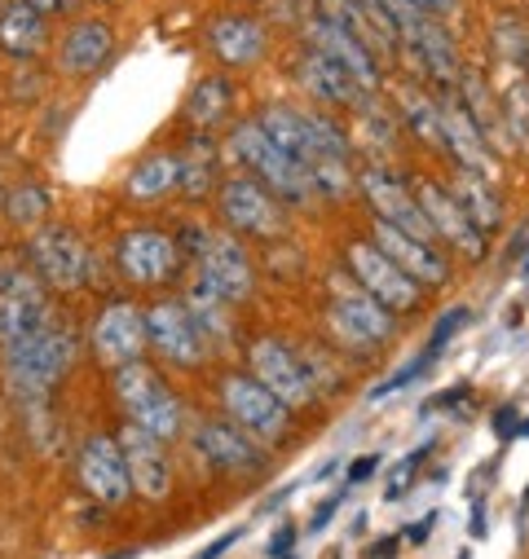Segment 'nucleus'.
<instances>
[{
  "instance_id": "nucleus-1",
  "label": "nucleus",
  "mask_w": 529,
  "mask_h": 559,
  "mask_svg": "<svg viewBox=\"0 0 529 559\" xmlns=\"http://www.w3.org/2000/svg\"><path fill=\"white\" fill-rule=\"evenodd\" d=\"M256 123L274 136V146L283 155H292L318 194L327 199H344L349 194V136L336 119L318 115V110H301V106H287V102H274L256 115Z\"/></svg>"
},
{
  "instance_id": "nucleus-2",
  "label": "nucleus",
  "mask_w": 529,
  "mask_h": 559,
  "mask_svg": "<svg viewBox=\"0 0 529 559\" xmlns=\"http://www.w3.org/2000/svg\"><path fill=\"white\" fill-rule=\"evenodd\" d=\"M75 353H80V340L62 322L49 318L40 331H32V335H23L19 344L5 348V357H0L5 361V383L23 401L40 405L67 379V370L75 366Z\"/></svg>"
},
{
  "instance_id": "nucleus-3",
  "label": "nucleus",
  "mask_w": 529,
  "mask_h": 559,
  "mask_svg": "<svg viewBox=\"0 0 529 559\" xmlns=\"http://www.w3.org/2000/svg\"><path fill=\"white\" fill-rule=\"evenodd\" d=\"M110 392H115L119 409L128 414V424L160 437L164 445L186 432V405H181V396L168 388V379L155 366H146V361L119 366L110 374Z\"/></svg>"
},
{
  "instance_id": "nucleus-4",
  "label": "nucleus",
  "mask_w": 529,
  "mask_h": 559,
  "mask_svg": "<svg viewBox=\"0 0 529 559\" xmlns=\"http://www.w3.org/2000/svg\"><path fill=\"white\" fill-rule=\"evenodd\" d=\"M181 251L199 260V287L212 292L225 305H243L256 296V269L243 242L230 229H208V225H181Z\"/></svg>"
},
{
  "instance_id": "nucleus-5",
  "label": "nucleus",
  "mask_w": 529,
  "mask_h": 559,
  "mask_svg": "<svg viewBox=\"0 0 529 559\" xmlns=\"http://www.w3.org/2000/svg\"><path fill=\"white\" fill-rule=\"evenodd\" d=\"M230 151H234V159L251 173V181H260L274 199H283V203H292V207H314V203H318V190H314L309 173H305L292 155H283V151L274 146V136L264 132L256 119H243V123L230 132Z\"/></svg>"
},
{
  "instance_id": "nucleus-6",
  "label": "nucleus",
  "mask_w": 529,
  "mask_h": 559,
  "mask_svg": "<svg viewBox=\"0 0 529 559\" xmlns=\"http://www.w3.org/2000/svg\"><path fill=\"white\" fill-rule=\"evenodd\" d=\"M216 396H221V409L234 428H243L251 441H260L264 450L270 445H283L292 437V409L274 396L264 392V383H256L251 374L243 370H225L216 379Z\"/></svg>"
},
{
  "instance_id": "nucleus-7",
  "label": "nucleus",
  "mask_w": 529,
  "mask_h": 559,
  "mask_svg": "<svg viewBox=\"0 0 529 559\" xmlns=\"http://www.w3.org/2000/svg\"><path fill=\"white\" fill-rule=\"evenodd\" d=\"M384 14H388V23H392L397 45H407V53L450 93V88L459 84V75H463L459 45L450 40V32H446L437 19H428L424 10H415L411 0H384Z\"/></svg>"
},
{
  "instance_id": "nucleus-8",
  "label": "nucleus",
  "mask_w": 529,
  "mask_h": 559,
  "mask_svg": "<svg viewBox=\"0 0 529 559\" xmlns=\"http://www.w3.org/2000/svg\"><path fill=\"white\" fill-rule=\"evenodd\" d=\"M89 242L71 225H40L27 238V269L45 283V292H80L89 283Z\"/></svg>"
},
{
  "instance_id": "nucleus-9",
  "label": "nucleus",
  "mask_w": 529,
  "mask_h": 559,
  "mask_svg": "<svg viewBox=\"0 0 529 559\" xmlns=\"http://www.w3.org/2000/svg\"><path fill=\"white\" fill-rule=\"evenodd\" d=\"M115 260L132 287H168L186 264V251H181L177 234H168L160 225H138V229L119 234Z\"/></svg>"
},
{
  "instance_id": "nucleus-10",
  "label": "nucleus",
  "mask_w": 529,
  "mask_h": 559,
  "mask_svg": "<svg viewBox=\"0 0 529 559\" xmlns=\"http://www.w3.org/2000/svg\"><path fill=\"white\" fill-rule=\"evenodd\" d=\"M344 260H349V277H353V283H357L371 300H379L392 318L420 309V296H424L420 283H411V277L397 269L371 238H353V242L344 247Z\"/></svg>"
},
{
  "instance_id": "nucleus-11",
  "label": "nucleus",
  "mask_w": 529,
  "mask_h": 559,
  "mask_svg": "<svg viewBox=\"0 0 529 559\" xmlns=\"http://www.w3.org/2000/svg\"><path fill=\"white\" fill-rule=\"evenodd\" d=\"M247 366H251V379L264 383V392H274L287 409H309L318 401V388L305 370V357L274 335L247 344Z\"/></svg>"
},
{
  "instance_id": "nucleus-12",
  "label": "nucleus",
  "mask_w": 529,
  "mask_h": 559,
  "mask_svg": "<svg viewBox=\"0 0 529 559\" xmlns=\"http://www.w3.org/2000/svg\"><path fill=\"white\" fill-rule=\"evenodd\" d=\"M146 322V348L160 353V361L177 366V370H199L208 361L203 335L186 309V300H155L151 309H142Z\"/></svg>"
},
{
  "instance_id": "nucleus-13",
  "label": "nucleus",
  "mask_w": 529,
  "mask_h": 559,
  "mask_svg": "<svg viewBox=\"0 0 529 559\" xmlns=\"http://www.w3.org/2000/svg\"><path fill=\"white\" fill-rule=\"evenodd\" d=\"M195 450L221 476H260L264 467H270L264 445L251 441L243 428H234L225 414H203L199 418V424H195Z\"/></svg>"
},
{
  "instance_id": "nucleus-14",
  "label": "nucleus",
  "mask_w": 529,
  "mask_h": 559,
  "mask_svg": "<svg viewBox=\"0 0 529 559\" xmlns=\"http://www.w3.org/2000/svg\"><path fill=\"white\" fill-rule=\"evenodd\" d=\"M305 36H309V49H318L322 58H331L362 93H366V88H379V80H384L379 58L322 5V0H318V10L309 14V23H305Z\"/></svg>"
},
{
  "instance_id": "nucleus-15",
  "label": "nucleus",
  "mask_w": 529,
  "mask_h": 559,
  "mask_svg": "<svg viewBox=\"0 0 529 559\" xmlns=\"http://www.w3.org/2000/svg\"><path fill=\"white\" fill-rule=\"evenodd\" d=\"M327 326L344 348H379L392 340L397 318L379 300H371L362 287H336L327 305Z\"/></svg>"
},
{
  "instance_id": "nucleus-16",
  "label": "nucleus",
  "mask_w": 529,
  "mask_h": 559,
  "mask_svg": "<svg viewBox=\"0 0 529 559\" xmlns=\"http://www.w3.org/2000/svg\"><path fill=\"white\" fill-rule=\"evenodd\" d=\"M216 212L225 221V229L251 234V238H279L287 216L279 207V199L251 177H230L216 186Z\"/></svg>"
},
{
  "instance_id": "nucleus-17",
  "label": "nucleus",
  "mask_w": 529,
  "mask_h": 559,
  "mask_svg": "<svg viewBox=\"0 0 529 559\" xmlns=\"http://www.w3.org/2000/svg\"><path fill=\"white\" fill-rule=\"evenodd\" d=\"M75 480H80V489L97 507H124L132 498V480H128L124 454H119L115 437H106V432H93V437L80 441V450H75Z\"/></svg>"
},
{
  "instance_id": "nucleus-18",
  "label": "nucleus",
  "mask_w": 529,
  "mask_h": 559,
  "mask_svg": "<svg viewBox=\"0 0 529 559\" xmlns=\"http://www.w3.org/2000/svg\"><path fill=\"white\" fill-rule=\"evenodd\" d=\"M49 292L32 269L0 273V348L19 344L23 335L40 331L49 322Z\"/></svg>"
},
{
  "instance_id": "nucleus-19",
  "label": "nucleus",
  "mask_w": 529,
  "mask_h": 559,
  "mask_svg": "<svg viewBox=\"0 0 529 559\" xmlns=\"http://www.w3.org/2000/svg\"><path fill=\"white\" fill-rule=\"evenodd\" d=\"M89 344H93V357L106 361L110 370L142 361V353H146V322H142V309L132 305V300H110V305H102V313L93 318Z\"/></svg>"
},
{
  "instance_id": "nucleus-20",
  "label": "nucleus",
  "mask_w": 529,
  "mask_h": 559,
  "mask_svg": "<svg viewBox=\"0 0 529 559\" xmlns=\"http://www.w3.org/2000/svg\"><path fill=\"white\" fill-rule=\"evenodd\" d=\"M115 445H119V454H124L132 493H142L146 502H164V498L173 493V459H168V450H164L160 437L124 424V428L115 432Z\"/></svg>"
},
{
  "instance_id": "nucleus-21",
  "label": "nucleus",
  "mask_w": 529,
  "mask_h": 559,
  "mask_svg": "<svg viewBox=\"0 0 529 559\" xmlns=\"http://www.w3.org/2000/svg\"><path fill=\"white\" fill-rule=\"evenodd\" d=\"M415 203H420V212H424V221H428V229H433L437 242H450L468 260H481L485 255V234L463 216V207L450 199V190L442 181L420 177L415 181Z\"/></svg>"
},
{
  "instance_id": "nucleus-22",
  "label": "nucleus",
  "mask_w": 529,
  "mask_h": 559,
  "mask_svg": "<svg viewBox=\"0 0 529 559\" xmlns=\"http://www.w3.org/2000/svg\"><path fill=\"white\" fill-rule=\"evenodd\" d=\"M357 186H362V194L371 199L375 221H384V225H392V229H407V234H415V238H424V242H437L433 229H428V221H424V212H420V203H415V190H411L402 177H397V173H388V168H366V173L357 177Z\"/></svg>"
},
{
  "instance_id": "nucleus-23",
  "label": "nucleus",
  "mask_w": 529,
  "mask_h": 559,
  "mask_svg": "<svg viewBox=\"0 0 529 559\" xmlns=\"http://www.w3.org/2000/svg\"><path fill=\"white\" fill-rule=\"evenodd\" d=\"M375 247L420 287H446L450 283V260L437 251V242H424L407 229H392V225L375 221Z\"/></svg>"
},
{
  "instance_id": "nucleus-24",
  "label": "nucleus",
  "mask_w": 529,
  "mask_h": 559,
  "mask_svg": "<svg viewBox=\"0 0 529 559\" xmlns=\"http://www.w3.org/2000/svg\"><path fill=\"white\" fill-rule=\"evenodd\" d=\"M212 58L230 71H243V67H256L264 58V49H270V36H264V23L247 19V14H221L208 23L203 32Z\"/></svg>"
},
{
  "instance_id": "nucleus-25",
  "label": "nucleus",
  "mask_w": 529,
  "mask_h": 559,
  "mask_svg": "<svg viewBox=\"0 0 529 559\" xmlns=\"http://www.w3.org/2000/svg\"><path fill=\"white\" fill-rule=\"evenodd\" d=\"M115 53V32L106 19H84L75 23L62 45H58V71L71 75V80H84V75H97Z\"/></svg>"
},
{
  "instance_id": "nucleus-26",
  "label": "nucleus",
  "mask_w": 529,
  "mask_h": 559,
  "mask_svg": "<svg viewBox=\"0 0 529 559\" xmlns=\"http://www.w3.org/2000/svg\"><path fill=\"white\" fill-rule=\"evenodd\" d=\"M292 75L301 80V88H305L309 102H322V106H357L362 102V88L331 58H322L318 49H305L292 62Z\"/></svg>"
},
{
  "instance_id": "nucleus-27",
  "label": "nucleus",
  "mask_w": 529,
  "mask_h": 559,
  "mask_svg": "<svg viewBox=\"0 0 529 559\" xmlns=\"http://www.w3.org/2000/svg\"><path fill=\"white\" fill-rule=\"evenodd\" d=\"M49 40V19H40L23 0H10L0 10V53L14 62H32Z\"/></svg>"
},
{
  "instance_id": "nucleus-28",
  "label": "nucleus",
  "mask_w": 529,
  "mask_h": 559,
  "mask_svg": "<svg viewBox=\"0 0 529 559\" xmlns=\"http://www.w3.org/2000/svg\"><path fill=\"white\" fill-rule=\"evenodd\" d=\"M173 190H177V155H168V151L142 155L138 164L128 168V177H124V194L132 203H160Z\"/></svg>"
},
{
  "instance_id": "nucleus-29",
  "label": "nucleus",
  "mask_w": 529,
  "mask_h": 559,
  "mask_svg": "<svg viewBox=\"0 0 529 559\" xmlns=\"http://www.w3.org/2000/svg\"><path fill=\"white\" fill-rule=\"evenodd\" d=\"M446 190H450V199L463 207V216H468L481 234H494V229L503 225V203H498V194H494L490 181H481V177H472V173H459Z\"/></svg>"
},
{
  "instance_id": "nucleus-30",
  "label": "nucleus",
  "mask_w": 529,
  "mask_h": 559,
  "mask_svg": "<svg viewBox=\"0 0 529 559\" xmlns=\"http://www.w3.org/2000/svg\"><path fill=\"white\" fill-rule=\"evenodd\" d=\"M186 309H190V318H195V326H199L208 353H225V348L234 344V318H230V305H225V300H216L212 292L195 287V292L186 296Z\"/></svg>"
},
{
  "instance_id": "nucleus-31",
  "label": "nucleus",
  "mask_w": 529,
  "mask_h": 559,
  "mask_svg": "<svg viewBox=\"0 0 529 559\" xmlns=\"http://www.w3.org/2000/svg\"><path fill=\"white\" fill-rule=\"evenodd\" d=\"M397 102H402V115H407V123H411V132L420 136V142L446 155V106L433 102L428 93H420L415 84H407L402 93H397Z\"/></svg>"
},
{
  "instance_id": "nucleus-32",
  "label": "nucleus",
  "mask_w": 529,
  "mask_h": 559,
  "mask_svg": "<svg viewBox=\"0 0 529 559\" xmlns=\"http://www.w3.org/2000/svg\"><path fill=\"white\" fill-rule=\"evenodd\" d=\"M230 106H234V84H230L225 75H208V80H199V84L190 88V97H186V119L195 123V132H208V128H216V123L230 115Z\"/></svg>"
},
{
  "instance_id": "nucleus-33",
  "label": "nucleus",
  "mask_w": 529,
  "mask_h": 559,
  "mask_svg": "<svg viewBox=\"0 0 529 559\" xmlns=\"http://www.w3.org/2000/svg\"><path fill=\"white\" fill-rule=\"evenodd\" d=\"M0 212H5V221L19 225V229H40L54 212V194H49V186L23 181L10 194H0Z\"/></svg>"
},
{
  "instance_id": "nucleus-34",
  "label": "nucleus",
  "mask_w": 529,
  "mask_h": 559,
  "mask_svg": "<svg viewBox=\"0 0 529 559\" xmlns=\"http://www.w3.org/2000/svg\"><path fill=\"white\" fill-rule=\"evenodd\" d=\"M212 173H216V164H212V142H208L203 132H195L190 155L177 159V190H186V199H203L212 186H221Z\"/></svg>"
},
{
  "instance_id": "nucleus-35",
  "label": "nucleus",
  "mask_w": 529,
  "mask_h": 559,
  "mask_svg": "<svg viewBox=\"0 0 529 559\" xmlns=\"http://www.w3.org/2000/svg\"><path fill=\"white\" fill-rule=\"evenodd\" d=\"M433 361H437V357H433V353L424 348L420 357H411V361H407L402 370H397V374H388V379H384L379 388H371V401H384V396H392V392H402V388H411V383H415V379H420V374H424V370H428Z\"/></svg>"
},
{
  "instance_id": "nucleus-36",
  "label": "nucleus",
  "mask_w": 529,
  "mask_h": 559,
  "mask_svg": "<svg viewBox=\"0 0 529 559\" xmlns=\"http://www.w3.org/2000/svg\"><path fill=\"white\" fill-rule=\"evenodd\" d=\"M428 454H433V441H424V445H420V450H415L407 463H397V467H392V476H388V489H384V498H388V502H397L402 493H411L407 485H411V480H415V472L428 463Z\"/></svg>"
},
{
  "instance_id": "nucleus-37",
  "label": "nucleus",
  "mask_w": 529,
  "mask_h": 559,
  "mask_svg": "<svg viewBox=\"0 0 529 559\" xmlns=\"http://www.w3.org/2000/svg\"><path fill=\"white\" fill-rule=\"evenodd\" d=\"M468 322H472V309H463V305L446 309V318H442V322L433 326V335H428V353H433V357H442V353H446V344H450Z\"/></svg>"
},
{
  "instance_id": "nucleus-38",
  "label": "nucleus",
  "mask_w": 529,
  "mask_h": 559,
  "mask_svg": "<svg viewBox=\"0 0 529 559\" xmlns=\"http://www.w3.org/2000/svg\"><path fill=\"white\" fill-rule=\"evenodd\" d=\"M344 498H349V485H340V489H336V493H327V498H322V502H318V511H314V515H309V533H322V528H327V524H331V515H336V511H340V507H344Z\"/></svg>"
},
{
  "instance_id": "nucleus-39",
  "label": "nucleus",
  "mask_w": 529,
  "mask_h": 559,
  "mask_svg": "<svg viewBox=\"0 0 529 559\" xmlns=\"http://www.w3.org/2000/svg\"><path fill=\"white\" fill-rule=\"evenodd\" d=\"M243 537H247V524H238V528H230V533L212 537V542H208V546H203V550H199L195 559H221V555H230V550H234V546H238Z\"/></svg>"
},
{
  "instance_id": "nucleus-40",
  "label": "nucleus",
  "mask_w": 529,
  "mask_h": 559,
  "mask_svg": "<svg viewBox=\"0 0 529 559\" xmlns=\"http://www.w3.org/2000/svg\"><path fill=\"white\" fill-rule=\"evenodd\" d=\"M301 542V528L296 524H283L274 537H270V546H264V559H292V546Z\"/></svg>"
},
{
  "instance_id": "nucleus-41",
  "label": "nucleus",
  "mask_w": 529,
  "mask_h": 559,
  "mask_svg": "<svg viewBox=\"0 0 529 559\" xmlns=\"http://www.w3.org/2000/svg\"><path fill=\"white\" fill-rule=\"evenodd\" d=\"M379 463H384L379 454H362V459H353V463H349V476H344V485H349V489H353V485H366V480L379 472Z\"/></svg>"
},
{
  "instance_id": "nucleus-42",
  "label": "nucleus",
  "mask_w": 529,
  "mask_h": 559,
  "mask_svg": "<svg viewBox=\"0 0 529 559\" xmlns=\"http://www.w3.org/2000/svg\"><path fill=\"white\" fill-rule=\"evenodd\" d=\"M344 5H353V10H357V14H366L379 32H388V36H392V23H388V14H384V0H344Z\"/></svg>"
},
{
  "instance_id": "nucleus-43",
  "label": "nucleus",
  "mask_w": 529,
  "mask_h": 559,
  "mask_svg": "<svg viewBox=\"0 0 529 559\" xmlns=\"http://www.w3.org/2000/svg\"><path fill=\"white\" fill-rule=\"evenodd\" d=\"M468 392H472L468 383H455L450 392H437L433 401H424V409H420V414H433V409H450V405H459V401H468Z\"/></svg>"
},
{
  "instance_id": "nucleus-44",
  "label": "nucleus",
  "mask_w": 529,
  "mask_h": 559,
  "mask_svg": "<svg viewBox=\"0 0 529 559\" xmlns=\"http://www.w3.org/2000/svg\"><path fill=\"white\" fill-rule=\"evenodd\" d=\"M23 5H32L40 19H62L75 10V0H23Z\"/></svg>"
},
{
  "instance_id": "nucleus-45",
  "label": "nucleus",
  "mask_w": 529,
  "mask_h": 559,
  "mask_svg": "<svg viewBox=\"0 0 529 559\" xmlns=\"http://www.w3.org/2000/svg\"><path fill=\"white\" fill-rule=\"evenodd\" d=\"M516 418H520V409H516V405H503V409H498V414H494V432H498V437H503V441H507V437H516V432H520V424H516Z\"/></svg>"
},
{
  "instance_id": "nucleus-46",
  "label": "nucleus",
  "mask_w": 529,
  "mask_h": 559,
  "mask_svg": "<svg viewBox=\"0 0 529 559\" xmlns=\"http://www.w3.org/2000/svg\"><path fill=\"white\" fill-rule=\"evenodd\" d=\"M411 5H415V10H424L428 19H437V23H442V19H450V14H455L459 0H411Z\"/></svg>"
},
{
  "instance_id": "nucleus-47",
  "label": "nucleus",
  "mask_w": 529,
  "mask_h": 559,
  "mask_svg": "<svg viewBox=\"0 0 529 559\" xmlns=\"http://www.w3.org/2000/svg\"><path fill=\"white\" fill-rule=\"evenodd\" d=\"M433 524H437V511H428V515H420V520L411 524V533H407V542H411V546H424V542L433 537Z\"/></svg>"
},
{
  "instance_id": "nucleus-48",
  "label": "nucleus",
  "mask_w": 529,
  "mask_h": 559,
  "mask_svg": "<svg viewBox=\"0 0 529 559\" xmlns=\"http://www.w3.org/2000/svg\"><path fill=\"white\" fill-rule=\"evenodd\" d=\"M397 546H402V537H379V542L366 550V559H392V555H397Z\"/></svg>"
},
{
  "instance_id": "nucleus-49",
  "label": "nucleus",
  "mask_w": 529,
  "mask_h": 559,
  "mask_svg": "<svg viewBox=\"0 0 529 559\" xmlns=\"http://www.w3.org/2000/svg\"><path fill=\"white\" fill-rule=\"evenodd\" d=\"M468 533L472 537H485V502L477 498V507H472V515H468Z\"/></svg>"
},
{
  "instance_id": "nucleus-50",
  "label": "nucleus",
  "mask_w": 529,
  "mask_h": 559,
  "mask_svg": "<svg viewBox=\"0 0 529 559\" xmlns=\"http://www.w3.org/2000/svg\"><path fill=\"white\" fill-rule=\"evenodd\" d=\"M292 489H296V485H287V489H279L274 498H264V502H260V515H270V511H279V507H283V502L292 498Z\"/></svg>"
},
{
  "instance_id": "nucleus-51",
  "label": "nucleus",
  "mask_w": 529,
  "mask_h": 559,
  "mask_svg": "<svg viewBox=\"0 0 529 559\" xmlns=\"http://www.w3.org/2000/svg\"><path fill=\"white\" fill-rule=\"evenodd\" d=\"M516 437H529V418H525V424H520V432Z\"/></svg>"
},
{
  "instance_id": "nucleus-52",
  "label": "nucleus",
  "mask_w": 529,
  "mask_h": 559,
  "mask_svg": "<svg viewBox=\"0 0 529 559\" xmlns=\"http://www.w3.org/2000/svg\"><path fill=\"white\" fill-rule=\"evenodd\" d=\"M520 277H525V283H529V260H525V269H520Z\"/></svg>"
},
{
  "instance_id": "nucleus-53",
  "label": "nucleus",
  "mask_w": 529,
  "mask_h": 559,
  "mask_svg": "<svg viewBox=\"0 0 529 559\" xmlns=\"http://www.w3.org/2000/svg\"><path fill=\"white\" fill-rule=\"evenodd\" d=\"M5 5H10V0H0V10H5Z\"/></svg>"
}]
</instances>
